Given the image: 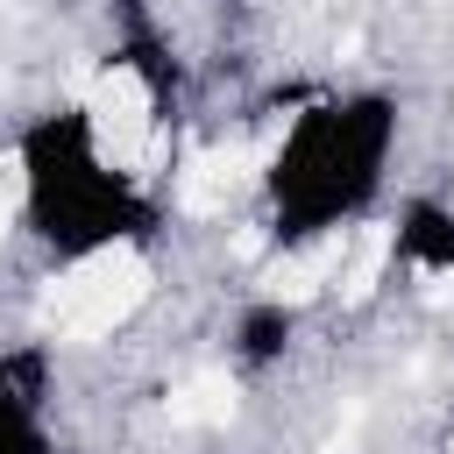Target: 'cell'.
Instances as JSON below:
<instances>
[{"label": "cell", "mask_w": 454, "mask_h": 454, "mask_svg": "<svg viewBox=\"0 0 454 454\" xmlns=\"http://www.w3.org/2000/svg\"><path fill=\"white\" fill-rule=\"evenodd\" d=\"M14 220L50 270H85L163 241V199L114 156L85 99H57L14 128Z\"/></svg>", "instance_id": "cell-1"}, {"label": "cell", "mask_w": 454, "mask_h": 454, "mask_svg": "<svg viewBox=\"0 0 454 454\" xmlns=\"http://www.w3.org/2000/svg\"><path fill=\"white\" fill-rule=\"evenodd\" d=\"M404 142V99L390 85L312 92L262 156V227L277 255H305L376 213Z\"/></svg>", "instance_id": "cell-2"}, {"label": "cell", "mask_w": 454, "mask_h": 454, "mask_svg": "<svg viewBox=\"0 0 454 454\" xmlns=\"http://www.w3.org/2000/svg\"><path fill=\"white\" fill-rule=\"evenodd\" d=\"M57 362L50 348L21 340L0 355V454H57Z\"/></svg>", "instance_id": "cell-3"}, {"label": "cell", "mask_w": 454, "mask_h": 454, "mask_svg": "<svg viewBox=\"0 0 454 454\" xmlns=\"http://www.w3.org/2000/svg\"><path fill=\"white\" fill-rule=\"evenodd\" d=\"M298 340H305V305H298V298H277V291L241 298L234 319H227V362H234L241 376L284 369V362L298 355Z\"/></svg>", "instance_id": "cell-4"}, {"label": "cell", "mask_w": 454, "mask_h": 454, "mask_svg": "<svg viewBox=\"0 0 454 454\" xmlns=\"http://www.w3.org/2000/svg\"><path fill=\"white\" fill-rule=\"evenodd\" d=\"M390 270L404 277H454V206L433 192H411L390 227Z\"/></svg>", "instance_id": "cell-5"}]
</instances>
